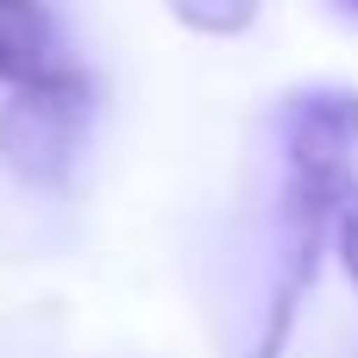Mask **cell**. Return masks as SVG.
<instances>
[{"mask_svg": "<svg viewBox=\"0 0 358 358\" xmlns=\"http://www.w3.org/2000/svg\"><path fill=\"white\" fill-rule=\"evenodd\" d=\"M334 245H340V264H346V277H352V289H358V182L340 195V208H334Z\"/></svg>", "mask_w": 358, "mask_h": 358, "instance_id": "5", "label": "cell"}, {"mask_svg": "<svg viewBox=\"0 0 358 358\" xmlns=\"http://www.w3.org/2000/svg\"><path fill=\"white\" fill-rule=\"evenodd\" d=\"M340 6H346V13H352V19H358V0H340Z\"/></svg>", "mask_w": 358, "mask_h": 358, "instance_id": "6", "label": "cell"}, {"mask_svg": "<svg viewBox=\"0 0 358 358\" xmlns=\"http://www.w3.org/2000/svg\"><path fill=\"white\" fill-rule=\"evenodd\" d=\"M94 132V88L76 63H57L13 88L0 107V157L25 189H69Z\"/></svg>", "mask_w": 358, "mask_h": 358, "instance_id": "2", "label": "cell"}, {"mask_svg": "<svg viewBox=\"0 0 358 358\" xmlns=\"http://www.w3.org/2000/svg\"><path fill=\"white\" fill-rule=\"evenodd\" d=\"M271 132H277V214H271V277H264L252 358L283 352L302 296L315 289L334 208L358 182V88L315 82L283 94Z\"/></svg>", "mask_w": 358, "mask_h": 358, "instance_id": "1", "label": "cell"}, {"mask_svg": "<svg viewBox=\"0 0 358 358\" xmlns=\"http://www.w3.org/2000/svg\"><path fill=\"white\" fill-rule=\"evenodd\" d=\"M170 13H176L189 31H208V38H239V31L258 19V0H170Z\"/></svg>", "mask_w": 358, "mask_h": 358, "instance_id": "4", "label": "cell"}, {"mask_svg": "<svg viewBox=\"0 0 358 358\" xmlns=\"http://www.w3.org/2000/svg\"><path fill=\"white\" fill-rule=\"evenodd\" d=\"M63 63V38L57 19L38 0H0V82H31L44 69Z\"/></svg>", "mask_w": 358, "mask_h": 358, "instance_id": "3", "label": "cell"}]
</instances>
